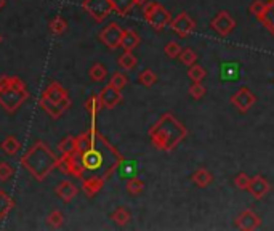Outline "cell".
Here are the masks:
<instances>
[{
	"label": "cell",
	"mask_w": 274,
	"mask_h": 231,
	"mask_svg": "<svg viewBox=\"0 0 274 231\" xmlns=\"http://www.w3.org/2000/svg\"><path fill=\"white\" fill-rule=\"evenodd\" d=\"M249 183H250V177L245 172H241L234 177V184L238 187L239 190H247L249 188Z\"/></svg>",
	"instance_id": "obj_40"
},
{
	"label": "cell",
	"mask_w": 274,
	"mask_h": 231,
	"mask_svg": "<svg viewBox=\"0 0 274 231\" xmlns=\"http://www.w3.org/2000/svg\"><path fill=\"white\" fill-rule=\"evenodd\" d=\"M188 77H190L193 82H202L205 77H207V69L204 66H201V64H191L190 69H188Z\"/></svg>",
	"instance_id": "obj_31"
},
{
	"label": "cell",
	"mask_w": 274,
	"mask_h": 231,
	"mask_svg": "<svg viewBox=\"0 0 274 231\" xmlns=\"http://www.w3.org/2000/svg\"><path fill=\"white\" fill-rule=\"evenodd\" d=\"M58 150L61 154H74L75 153V136L68 135L58 143Z\"/></svg>",
	"instance_id": "obj_34"
},
{
	"label": "cell",
	"mask_w": 274,
	"mask_h": 231,
	"mask_svg": "<svg viewBox=\"0 0 274 231\" xmlns=\"http://www.w3.org/2000/svg\"><path fill=\"white\" fill-rule=\"evenodd\" d=\"M88 76H90L92 80H95V82H103V80L106 79V76H108V71H106V68L103 66L101 63H95V64H93V66L90 68Z\"/></svg>",
	"instance_id": "obj_32"
},
{
	"label": "cell",
	"mask_w": 274,
	"mask_h": 231,
	"mask_svg": "<svg viewBox=\"0 0 274 231\" xmlns=\"http://www.w3.org/2000/svg\"><path fill=\"white\" fill-rule=\"evenodd\" d=\"M143 18L154 31L160 32L170 24V21H172V13H170L162 4L148 2L143 7Z\"/></svg>",
	"instance_id": "obj_5"
},
{
	"label": "cell",
	"mask_w": 274,
	"mask_h": 231,
	"mask_svg": "<svg viewBox=\"0 0 274 231\" xmlns=\"http://www.w3.org/2000/svg\"><path fill=\"white\" fill-rule=\"evenodd\" d=\"M42 95L50 98L52 101H55V103H58L66 111L71 108V98H69L68 90H66L61 84H58V82H52V84L43 90Z\"/></svg>",
	"instance_id": "obj_11"
},
{
	"label": "cell",
	"mask_w": 274,
	"mask_h": 231,
	"mask_svg": "<svg viewBox=\"0 0 274 231\" xmlns=\"http://www.w3.org/2000/svg\"><path fill=\"white\" fill-rule=\"evenodd\" d=\"M117 63H119V66L124 69V71H131L135 66H136V63H138V60H136V57L131 52H124L119 57V60H117Z\"/></svg>",
	"instance_id": "obj_26"
},
{
	"label": "cell",
	"mask_w": 274,
	"mask_h": 231,
	"mask_svg": "<svg viewBox=\"0 0 274 231\" xmlns=\"http://www.w3.org/2000/svg\"><path fill=\"white\" fill-rule=\"evenodd\" d=\"M264 5H266V2H263V0H253V4L250 5L249 12H250L252 15H255V16H258V15L263 12Z\"/></svg>",
	"instance_id": "obj_42"
},
{
	"label": "cell",
	"mask_w": 274,
	"mask_h": 231,
	"mask_svg": "<svg viewBox=\"0 0 274 231\" xmlns=\"http://www.w3.org/2000/svg\"><path fill=\"white\" fill-rule=\"evenodd\" d=\"M80 181H82V190L85 193V196L90 199L95 198L106 183V180L101 177H83Z\"/></svg>",
	"instance_id": "obj_16"
},
{
	"label": "cell",
	"mask_w": 274,
	"mask_h": 231,
	"mask_svg": "<svg viewBox=\"0 0 274 231\" xmlns=\"http://www.w3.org/2000/svg\"><path fill=\"white\" fill-rule=\"evenodd\" d=\"M257 103V97L253 95V91L249 87H241L236 94L231 97V105L239 111V113L245 114L253 108V105Z\"/></svg>",
	"instance_id": "obj_8"
},
{
	"label": "cell",
	"mask_w": 274,
	"mask_h": 231,
	"mask_svg": "<svg viewBox=\"0 0 274 231\" xmlns=\"http://www.w3.org/2000/svg\"><path fill=\"white\" fill-rule=\"evenodd\" d=\"M111 218L114 220L119 226H125V225H128V223H130L131 215H130V212H128L125 207H117L114 212H112Z\"/></svg>",
	"instance_id": "obj_28"
},
{
	"label": "cell",
	"mask_w": 274,
	"mask_h": 231,
	"mask_svg": "<svg viewBox=\"0 0 274 231\" xmlns=\"http://www.w3.org/2000/svg\"><path fill=\"white\" fill-rule=\"evenodd\" d=\"M205 91L207 88L202 85V82H193L191 87H190V95L194 98V100H201L205 97Z\"/></svg>",
	"instance_id": "obj_37"
},
{
	"label": "cell",
	"mask_w": 274,
	"mask_h": 231,
	"mask_svg": "<svg viewBox=\"0 0 274 231\" xmlns=\"http://www.w3.org/2000/svg\"><path fill=\"white\" fill-rule=\"evenodd\" d=\"M122 34H124V29L120 27V24L112 21L106 27H103V31L100 32V40L105 43L109 50H117L120 47Z\"/></svg>",
	"instance_id": "obj_9"
},
{
	"label": "cell",
	"mask_w": 274,
	"mask_h": 231,
	"mask_svg": "<svg viewBox=\"0 0 274 231\" xmlns=\"http://www.w3.org/2000/svg\"><path fill=\"white\" fill-rule=\"evenodd\" d=\"M133 2H135V5H138V7H145V5L149 2V0H133Z\"/></svg>",
	"instance_id": "obj_43"
},
{
	"label": "cell",
	"mask_w": 274,
	"mask_h": 231,
	"mask_svg": "<svg viewBox=\"0 0 274 231\" xmlns=\"http://www.w3.org/2000/svg\"><path fill=\"white\" fill-rule=\"evenodd\" d=\"M125 190L130 193L131 196H138L145 191V181L141 178H138V177L128 178V181L125 183Z\"/></svg>",
	"instance_id": "obj_30"
},
{
	"label": "cell",
	"mask_w": 274,
	"mask_h": 231,
	"mask_svg": "<svg viewBox=\"0 0 274 231\" xmlns=\"http://www.w3.org/2000/svg\"><path fill=\"white\" fill-rule=\"evenodd\" d=\"M269 190H271V184L263 175H255V177H252L247 188V191L255 199H263L269 193Z\"/></svg>",
	"instance_id": "obj_14"
},
{
	"label": "cell",
	"mask_w": 274,
	"mask_h": 231,
	"mask_svg": "<svg viewBox=\"0 0 274 231\" xmlns=\"http://www.w3.org/2000/svg\"><path fill=\"white\" fill-rule=\"evenodd\" d=\"M0 43H2V35H0Z\"/></svg>",
	"instance_id": "obj_45"
},
{
	"label": "cell",
	"mask_w": 274,
	"mask_h": 231,
	"mask_svg": "<svg viewBox=\"0 0 274 231\" xmlns=\"http://www.w3.org/2000/svg\"><path fill=\"white\" fill-rule=\"evenodd\" d=\"M191 180L194 181V184L196 187H199V188H207L209 184H212V181H213V175L207 170V169H197L194 173H193V177H191Z\"/></svg>",
	"instance_id": "obj_22"
},
{
	"label": "cell",
	"mask_w": 274,
	"mask_h": 231,
	"mask_svg": "<svg viewBox=\"0 0 274 231\" xmlns=\"http://www.w3.org/2000/svg\"><path fill=\"white\" fill-rule=\"evenodd\" d=\"M178 58L185 64V66H191V64H194L197 61V53L193 49H181Z\"/></svg>",
	"instance_id": "obj_35"
},
{
	"label": "cell",
	"mask_w": 274,
	"mask_h": 231,
	"mask_svg": "<svg viewBox=\"0 0 274 231\" xmlns=\"http://www.w3.org/2000/svg\"><path fill=\"white\" fill-rule=\"evenodd\" d=\"M98 97H100L103 108H106V109H114L117 105L122 103V100H124V97H122V91L117 90L116 87L109 85V84L100 90Z\"/></svg>",
	"instance_id": "obj_13"
},
{
	"label": "cell",
	"mask_w": 274,
	"mask_h": 231,
	"mask_svg": "<svg viewBox=\"0 0 274 231\" xmlns=\"http://www.w3.org/2000/svg\"><path fill=\"white\" fill-rule=\"evenodd\" d=\"M127 82H128V77L125 76L124 72H114L109 79V85L116 87L117 90H122L127 85Z\"/></svg>",
	"instance_id": "obj_36"
},
{
	"label": "cell",
	"mask_w": 274,
	"mask_h": 231,
	"mask_svg": "<svg viewBox=\"0 0 274 231\" xmlns=\"http://www.w3.org/2000/svg\"><path fill=\"white\" fill-rule=\"evenodd\" d=\"M49 29H50V32H52L53 35H61V34L66 32V29H68V23H66V20H64L63 16L56 15L53 20L50 21Z\"/></svg>",
	"instance_id": "obj_27"
},
{
	"label": "cell",
	"mask_w": 274,
	"mask_h": 231,
	"mask_svg": "<svg viewBox=\"0 0 274 231\" xmlns=\"http://www.w3.org/2000/svg\"><path fill=\"white\" fill-rule=\"evenodd\" d=\"M164 52H165V55H167L168 58L175 60V58H178L179 52H181V47H179L178 42H168L164 47Z\"/></svg>",
	"instance_id": "obj_39"
},
{
	"label": "cell",
	"mask_w": 274,
	"mask_h": 231,
	"mask_svg": "<svg viewBox=\"0 0 274 231\" xmlns=\"http://www.w3.org/2000/svg\"><path fill=\"white\" fill-rule=\"evenodd\" d=\"M210 27L212 29L221 35V37H228L236 27V21L234 18L228 13V12H218L216 13V16L212 20L210 23Z\"/></svg>",
	"instance_id": "obj_12"
},
{
	"label": "cell",
	"mask_w": 274,
	"mask_h": 231,
	"mask_svg": "<svg viewBox=\"0 0 274 231\" xmlns=\"http://www.w3.org/2000/svg\"><path fill=\"white\" fill-rule=\"evenodd\" d=\"M15 207V199L7 191L0 190V220H5Z\"/></svg>",
	"instance_id": "obj_21"
},
{
	"label": "cell",
	"mask_w": 274,
	"mask_h": 231,
	"mask_svg": "<svg viewBox=\"0 0 274 231\" xmlns=\"http://www.w3.org/2000/svg\"><path fill=\"white\" fill-rule=\"evenodd\" d=\"M111 2H112V8H114V12L119 16H127L131 12V8L135 7L133 0H111Z\"/></svg>",
	"instance_id": "obj_24"
},
{
	"label": "cell",
	"mask_w": 274,
	"mask_h": 231,
	"mask_svg": "<svg viewBox=\"0 0 274 231\" xmlns=\"http://www.w3.org/2000/svg\"><path fill=\"white\" fill-rule=\"evenodd\" d=\"M13 177V167L8 162H0V181H8Z\"/></svg>",
	"instance_id": "obj_41"
},
{
	"label": "cell",
	"mask_w": 274,
	"mask_h": 231,
	"mask_svg": "<svg viewBox=\"0 0 274 231\" xmlns=\"http://www.w3.org/2000/svg\"><path fill=\"white\" fill-rule=\"evenodd\" d=\"M261 225V218L255 214L253 210H244L242 214L236 218V226L242 231H253L260 228Z\"/></svg>",
	"instance_id": "obj_15"
},
{
	"label": "cell",
	"mask_w": 274,
	"mask_h": 231,
	"mask_svg": "<svg viewBox=\"0 0 274 231\" xmlns=\"http://www.w3.org/2000/svg\"><path fill=\"white\" fill-rule=\"evenodd\" d=\"M85 109L88 111V114L92 116V119H97L98 113L103 109V105L100 101V97L98 95H90L85 101Z\"/></svg>",
	"instance_id": "obj_25"
},
{
	"label": "cell",
	"mask_w": 274,
	"mask_h": 231,
	"mask_svg": "<svg viewBox=\"0 0 274 231\" xmlns=\"http://www.w3.org/2000/svg\"><path fill=\"white\" fill-rule=\"evenodd\" d=\"M77 187L72 183V181H68V180H64V181H60L58 183V187L55 188V195L58 196L63 202H66V204H69V202L77 196Z\"/></svg>",
	"instance_id": "obj_17"
},
{
	"label": "cell",
	"mask_w": 274,
	"mask_h": 231,
	"mask_svg": "<svg viewBox=\"0 0 274 231\" xmlns=\"http://www.w3.org/2000/svg\"><path fill=\"white\" fill-rule=\"evenodd\" d=\"M56 169H58L61 173L71 175V177H75L82 180L83 178V167L80 164V159L77 154H61V158H58V162H56Z\"/></svg>",
	"instance_id": "obj_7"
},
{
	"label": "cell",
	"mask_w": 274,
	"mask_h": 231,
	"mask_svg": "<svg viewBox=\"0 0 274 231\" xmlns=\"http://www.w3.org/2000/svg\"><path fill=\"white\" fill-rule=\"evenodd\" d=\"M29 97L26 84L18 76H8V74L0 76V106L8 114L16 113Z\"/></svg>",
	"instance_id": "obj_4"
},
{
	"label": "cell",
	"mask_w": 274,
	"mask_h": 231,
	"mask_svg": "<svg viewBox=\"0 0 274 231\" xmlns=\"http://www.w3.org/2000/svg\"><path fill=\"white\" fill-rule=\"evenodd\" d=\"M138 80H140V84L143 85V87L149 88V87H153L157 82V76H156V72L153 69H145L143 72H140Z\"/></svg>",
	"instance_id": "obj_33"
},
{
	"label": "cell",
	"mask_w": 274,
	"mask_h": 231,
	"mask_svg": "<svg viewBox=\"0 0 274 231\" xmlns=\"http://www.w3.org/2000/svg\"><path fill=\"white\" fill-rule=\"evenodd\" d=\"M56 162L58 158L42 140L35 142L21 158V165L39 181L47 180V177L56 169Z\"/></svg>",
	"instance_id": "obj_3"
},
{
	"label": "cell",
	"mask_w": 274,
	"mask_h": 231,
	"mask_svg": "<svg viewBox=\"0 0 274 231\" xmlns=\"http://www.w3.org/2000/svg\"><path fill=\"white\" fill-rule=\"evenodd\" d=\"M188 136L186 127L172 113H165L149 128V140L159 151L170 153Z\"/></svg>",
	"instance_id": "obj_2"
},
{
	"label": "cell",
	"mask_w": 274,
	"mask_h": 231,
	"mask_svg": "<svg viewBox=\"0 0 274 231\" xmlns=\"http://www.w3.org/2000/svg\"><path fill=\"white\" fill-rule=\"evenodd\" d=\"M77 156L83 167V177H101L105 180H108L124 162V156L119 153L116 146L108 142L105 135L100 133L98 128L93 132L90 146Z\"/></svg>",
	"instance_id": "obj_1"
},
{
	"label": "cell",
	"mask_w": 274,
	"mask_h": 231,
	"mask_svg": "<svg viewBox=\"0 0 274 231\" xmlns=\"http://www.w3.org/2000/svg\"><path fill=\"white\" fill-rule=\"evenodd\" d=\"M5 5H7V0H0V10H2Z\"/></svg>",
	"instance_id": "obj_44"
},
{
	"label": "cell",
	"mask_w": 274,
	"mask_h": 231,
	"mask_svg": "<svg viewBox=\"0 0 274 231\" xmlns=\"http://www.w3.org/2000/svg\"><path fill=\"white\" fill-rule=\"evenodd\" d=\"M140 42H141L140 35L133 29H124L122 40H120V47L124 49L125 52H133L140 45Z\"/></svg>",
	"instance_id": "obj_19"
},
{
	"label": "cell",
	"mask_w": 274,
	"mask_h": 231,
	"mask_svg": "<svg viewBox=\"0 0 274 231\" xmlns=\"http://www.w3.org/2000/svg\"><path fill=\"white\" fill-rule=\"evenodd\" d=\"M47 221H49V225L53 226V228H60L63 225V221H64V215H63V212L60 210H53L52 214L49 215V218H47Z\"/></svg>",
	"instance_id": "obj_38"
},
{
	"label": "cell",
	"mask_w": 274,
	"mask_h": 231,
	"mask_svg": "<svg viewBox=\"0 0 274 231\" xmlns=\"http://www.w3.org/2000/svg\"><path fill=\"white\" fill-rule=\"evenodd\" d=\"M82 8L97 23H103L112 12H114L111 0H83Z\"/></svg>",
	"instance_id": "obj_6"
},
{
	"label": "cell",
	"mask_w": 274,
	"mask_h": 231,
	"mask_svg": "<svg viewBox=\"0 0 274 231\" xmlns=\"http://www.w3.org/2000/svg\"><path fill=\"white\" fill-rule=\"evenodd\" d=\"M221 77L226 80H236L239 77V64L236 63L221 64Z\"/></svg>",
	"instance_id": "obj_29"
},
{
	"label": "cell",
	"mask_w": 274,
	"mask_h": 231,
	"mask_svg": "<svg viewBox=\"0 0 274 231\" xmlns=\"http://www.w3.org/2000/svg\"><path fill=\"white\" fill-rule=\"evenodd\" d=\"M258 23H261L274 35V0H269L264 5L263 12L257 16Z\"/></svg>",
	"instance_id": "obj_18"
},
{
	"label": "cell",
	"mask_w": 274,
	"mask_h": 231,
	"mask_svg": "<svg viewBox=\"0 0 274 231\" xmlns=\"http://www.w3.org/2000/svg\"><path fill=\"white\" fill-rule=\"evenodd\" d=\"M168 26H170V29H172L176 35L181 37V39H186V37L191 35L196 29L194 20L186 12H181L176 18H173Z\"/></svg>",
	"instance_id": "obj_10"
},
{
	"label": "cell",
	"mask_w": 274,
	"mask_h": 231,
	"mask_svg": "<svg viewBox=\"0 0 274 231\" xmlns=\"http://www.w3.org/2000/svg\"><path fill=\"white\" fill-rule=\"evenodd\" d=\"M0 146H2L4 153L8 154V156H16L18 153H20V150H21V143H20V140H18L15 135L5 136L4 142L0 143Z\"/></svg>",
	"instance_id": "obj_23"
},
{
	"label": "cell",
	"mask_w": 274,
	"mask_h": 231,
	"mask_svg": "<svg viewBox=\"0 0 274 231\" xmlns=\"http://www.w3.org/2000/svg\"><path fill=\"white\" fill-rule=\"evenodd\" d=\"M40 108H42L52 119H60V117L64 114V111H66V109L61 108L58 103H55V101H52L50 98H47V97H43V95H42V98H40Z\"/></svg>",
	"instance_id": "obj_20"
}]
</instances>
